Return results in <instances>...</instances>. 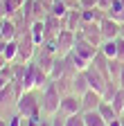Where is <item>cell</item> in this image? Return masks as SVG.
Returning <instances> with one entry per match:
<instances>
[{"instance_id":"obj_24","label":"cell","mask_w":124,"mask_h":126,"mask_svg":"<svg viewBox=\"0 0 124 126\" xmlns=\"http://www.w3.org/2000/svg\"><path fill=\"white\" fill-rule=\"evenodd\" d=\"M120 88H122L120 83H115V81H111V79H108V83H106V88H104V92H102L104 101H113V97L117 94V90H120Z\"/></svg>"},{"instance_id":"obj_8","label":"cell","mask_w":124,"mask_h":126,"mask_svg":"<svg viewBox=\"0 0 124 126\" xmlns=\"http://www.w3.org/2000/svg\"><path fill=\"white\" fill-rule=\"evenodd\" d=\"M36 72H38V63L29 61L25 63V72H23V90L29 92V90H36Z\"/></svg>"},{"instance_id":"obj_28","label":"cell","mask_w":124,"mask_h":126,"mask_svg":"<svg viewBox=\"0 0 124 126\" xmlns=\"http://www.w3.org/2000/svg\"><path fill=\"white\" fill-rule=\"evenodd\" d=\"M50 119H52V126H66V115H61V113L52 115Z\"/></svg>"},{"instance_id":"obj_42","label":"cell","mask_w":124,"mask_h":126,"mask_svg":"<svg viewBox=\"0 0 124 126\" xmlns=\"http://www.w3.org/2000/svg\"><path fill=\"white\" fill-rule=\"evenodd\" d=\"M122 2H124V0H122Z\"/></svg>"},{"instance_id":"obj_15","label":"cell","mask_w":124,"mask_h":126,"mask_svg":"<svg viewBox=\"0 0 124 126\" xmlns=\"http://www.w3.org/2000/svg\"><path fill=\"white\" fill-rule=\"evenodd\" d=\"M81 99H84V110H97V108H99V104L104 101L102 92H97V90H88Z\"/></svg>"},{"instance_id":"obj_32","label":"cell","mask_w":124,"mask_h":126,"mask_svg":"<svg viewBox=\"0 0 124 126\" xmlns=\"http://www.w3.org/2000/svg\"><path fill=\"white\" fill-rule=\"evenodd\" d=\"M108 126H122V117H115V119H111V122H108Z\"/></svg>"},{"instance_id":"obj_14","label":"cell","mask_w":124,"mask_h":126,"mask_svg":"<svg viewBox=\"0 0 124 126\" xmlns=\"http://www.w3.org/2000/svg\"><path fill=\"white\" fill-rule=\"evenodd\" d=\"M29 34H32V41L36 43V47H41L48 41V36H45V23L43 20H34L32 27H29Z\"/></svg>"},{"instance_id":"obj_21","label":"cell","mask_w":124,"mask_h":126,"mask_svg":"<svg viewBox=\"0 0 124 126\" xmlns=\"http://www.w3.org/2000/svg\"><path fill=\"white\" fill-rule=\"evenodd\" d=\"M68 11H70V7H68L66 0H52V5H50V14H52V16H56V18H63Z\"/></svg>"},{"instance_id":"obj_40","label":"cell","mask_w":124,"mask_h":126,"mask_svg":"<svg viewBox=\"0 0 124 126\" xmlns=\"http://www.w3.org/2000/svg\"><path fill=\"white\" fill-rule=\"evenodd\" d=\"M122 36H124V25H122Z\"/></svg>"},{"instance_id":"obj_12","label":"cell","mask_w":124,"mask_h":126,"mask_svg":"<svg viewBox=\"0 0 124 126\" xmlns=\"http://www.w3.org/2000/svg\"><path fill=\"white\" fill-rule=\"evenodd\" d=\"M63 29H70V32L81 29V9H70L63 16Z\"/></svg>"},{"instance_id":"obj_19","label":"cell","mask_w":124,"mask_h":126,"mask_svg":"<svg viewBox=\"0 0 124 126\" xmlns=\"http://www.w3.org/2000/svg\"><path fill=\"white\" fill-rule=\"evenodd\" d=\"M86 126H108V122L99 115V110H84Z\"/></svg>"},{"instance_id":"obj_27","label":"cell","mask_w":124,"mask_h":126,"mask_svg":"<svg viewBox=\"0 0 124 126\" xmlns=\"http://www.w3.org/2000/svg\"><path fill=\"white\" fill-rule=\"evenodd\" d=\"M23 119H25V117H23L20 113H14V115L9 117V126H23Z\"/></svg>"},{"instance_id":"obj_37","label":"cell","mask_w":124,"mask_h":126,"mask_svg":"<svg viewBox=\"0 0 124 126\" xmlns=\"http://www.w3.org/2000/svg\"><path fill=\"white\" fill-rule=\"evenodd\" d=\"M120 86L124 88V68H122V77H120Z\"/></svg>"},{"instance_id":"obj_35","label":"cell","mask_w":124,"mask_h":126,"mask_svg":"<svg viewBox=\"0 0 124 126\" xmlns=\"http://www.w3.org/2000/svg\"><path fill=\"white\" fill-rule=\"evenodd\" d=\"M0 126H9V119H5L2 115H0Z\"/></svg>"},{"instance_id":"obj_25","label":"cell","mask_w":124,"mask_h":126,"mask_svg":"<svg viewBox=\"0 0 124 126\" xmlns=\"http://www.w3.org/2000/svg\"><path fill=\"white\" fill-rule=\"evenodd\" d=\"M54 83H56V88H59L61 94H70L72 92V77H68V74L61 77V79H56Z\"/></svg>"},{"instance_id":"obj_5","label":"cell","mask_w":124,"mask_h":126,"mask_svg":"<svg viewBox=\"0 0 124 126\" xmlns=\"http://www.w3.org/2000/svg\"><path fill=\"white\" fill-rule=\"evenodd\" d=\"M72 52H77L79 56H84L88 63H92V59H95L97 52H99V47H95L88 38H84L81 32H77V41H74V50H72Z\"/></svg>"},{"instance_id":"obj_36","label":"cell","mask_w":124,"mask_h":126,"mask_svg":"<svg viewBox=\"0 0 124 126\" xmlns=\"http://www.w3.org/2000/svg\"><path fill=\"white\" fill-rule=\"evenodd\" d=\"M41 126H52V119H43V122H41Z\"/></svg>"},{"instance_id":"obj_30","label":"cell","mask_w":124,"mask_h":126,"mask_svg":"<svg viewBox=\"0 0 124 126\" xmlns=\"http://www.w3.org/2000/svg\"><path fill=\"white\" fill-rule=\"evenodd\" d=\"M97 7V0H79V9H92Z\"/></svg>"},{"instance_id":"obj_38","label":"cell","mask_w":124,"mask_h":126,"mask_svg":"<svg viewBox=\"0 0 124 126\" xmlns=\"http://www.w3.org/2000/svg\"><path fill=\"white\" fill-rule=\"evenodd\" d=\"M5 45H7L5 41H0V54H2V52H5Z\"/></svg>"},{"instance_id":"obj_23","label":"cell","mask_w":124,"mask_h":126,"mask_svg":"<svg viewBox=\"0 0 124 126\" xmlns=\"http://www.w3.org/2000/svg\"><path fill=\"white\" fill-rule=\"evenodd\" d=\"M99 50L108 56V59H117V41L113 38V41H104L102 45H99Z\"/></svg>"},{"instance_id":"obj_33","label":"cell","mask_w":124,"mask_h":126,"mask_svg":"<svg viewBox=\"0 0 124 126\" xmlns=\"http://www.w3.org/2000/svg\"><path fill=\"white\" fill-rule=\"evenodd\" d=\"M7 63H9V61H7V59H5V54H0V70H2V68H5V65H7Z\"/></svg>"},{"instance_id":"obj_17","label":"cell","mask_w":124,"mask_h":126,"mask_svg":"<svg viewBox=\"0 0 124 126\" xmlns=\"http://www.w3.org/2000/svg\"><path fill=\"white\" fill-rule=\"evenodd\" d=\"M2 2H5V18H16L25 5V0H2Z\"/></svg>"},{"instance_id":"obj_10","label":"cell","mask_w":124,"mask_h":126,"mask_svg":"<svg viewBox=\"0 0 124 126\" xmlns=\"http://www.w3.org/2000/svg\"><path fill=\"white\" fill-rule=\"evenodd\" d=\"M99 27H102V36H104V41H113V38L122 36V25L115 23L113 18H108V16L99 23Z\"/></svg>"},{"instance_id":"obj_29","label":"cell","mask_w":124,"mask_h":126,"mask_svg":"<svg viewBox=\"0 0 124 126\" xmlns=\"http://www.w3.org/2000/svg\"><path fill=\"white\" fill-rule=\"evenodd\" d=\"M115 41H117V59L124 61V36H117Z\"/></svg>"},{"instance_id":"obj_11","label":"cell","mask_w":124,"mask_h":126,"mask_svg":"<svg viewBox=\"0 0 124 126\" xmlns=\"http://www.w3.org/2000/svg\"><path fill=\"white\" fill-rule=\"evenodd\" d=\"M54 61H56V54L50 52V50H45V47H41V50L36 52V63L45 70V72H52V65H54Z\"/></svg>"},{"instance_id":"obj_20","label":"cell","mask_w":124,"mask_h":126,"mask_svg":"<svg viewBox=\"0 0 124 126\" xmlns=\"http://www.w3.org/2000/svg\"><path fill=\"white\" fill-rule=\"evenodd\" d=\"M5 59L9 61V63H16L18 61V38H14V41H7V45H5Z\"/></svg>"},{"instance_id":"obj_41","label":"cell","mask_w":124,"mask_h":126,"mask_svg":"<svg viewBox=\"0 0 124 126\" xmlns=\"http://www.w3.org/2000/svg\"><path fill=\"white\" fill-rule=\"evenodd\" d=\"M45 2H50V5H52V0H45Z\"/></svg>"},{"instance_id":"obj_26","label":"cell","mask_w":124,"mask_h":126,"mask_svg":"<svg viewBox=\"0 0 124 126\" xmlns=\"http://www.w3.org/2000/svg\"><path fill=\"white\" fill-rule=\"evenodd\" d=\"M66 126H86L84 113H77V115H70V117H66Z\"/></svg>"},{"instance_id":"obj_6","label":"cell","mask_w":124,"mask_h":126,"mask_svg":"<svg viewBox=\"0 0 124 126\" xmlns=\"http://www.w3.org/2000/svg\"><path fill=\"white\" fill-rule=\"evenodd\" d=\"M74 41H77V32L63 29L61 34L56 36V47H59V56H68L74 50Z\"/></svg>"},{"instance_id":"obj_34","label":"cell","mask_w":124,"mask_h":126,"mask_svg":"<svg viewBox=\"0 0 124 126\" xmlns=\"http://www.w3.org/2000/svg\"><path fill=\"white\" fill-rule=\"evenodd\" d=\"M0 18H5V2L0 0Z\"/></svg>"},{"instance_id":"obj_31","label":"cell","mask_w":124,"mask_h":126,"mask_svg":"<svg viewBox=\"0 0 124 126\" xmlns=\"http://www.w3.org/2000/svg\"><path fill=\"white\" fill-rule=\"evenodd\" d=\"M41 117H32V119H27V126H41Z\"/></svg>"},{"instance_id":"obj_1","label":"cell","mask_w":124,"mask_h":126,"mask_svg":"<svg viewBox=\"0 0 124 126\" xmlns=\"http://www.w3.org/2000/svg\"><path fill=\"white\" fill-rule=\"evenodd\" d=\"M61 99H63V94L59 92V88H56L54 81H50L48 86L41 90V108H43V113L48 115V117L56 115L59 108H61Z\"/></svg>"},{"instance_id":"obj_22","label":"cell","mask_w":124,"mask_h":126,"mask_svg":"<svg viewBox=\"0 0 124 126\" xmlns=\"http://www.w3.org/2000/svg\"><path fill=\"white\" fill-rule=\"evenodd\" d=\"M97 110H99V115H102V117H104L106 122H111V119H115V117H120V115L115 113V108H113V104H111V101H102Z\"/></svg>"},{"instance_id":"obj_13","label":"cell","mask_w":124,"mask_h":126,"mask_svg":"<svg viewBox=\"0 0 124 126\" xmlns=\"http://www.w3.org/2000/svg\"><path fill=\"white\" fill-rule=\"evenodd\" d=\"M88 90H90V83H88V79H86V72H77L72 77V92L79 94V97H84Z\"/></svg>"},{"instance_id":"obj_39","label":"cell","mask_w":124,"mask_h":126,"mask_svg":"<svg viewBox=\"0 0 124 126\" xmlns=\"http://www.w3.org/2000/svg\"><path fill=\"white\" fill-rule=\"evenodd\" d=\"M2 27H5V18H0V34H2Z\"/></svg>"},{"instance_id":"obj_9","label":"cell","mask_w":124,"mask_h":126,"mask_svg":"<svg viewBox=\"0 0 124 126\" xmlns=\"http://www.w3.org/2000/svg\"><path fill=\"white\" fill-rule=\"evenodd\" d=\"M86 79H88V83H90V90H97V92H104V88L108 83V77L102 74L99 70H95L92 65L86 70Z\"/></svg>"},{"instance_id":"obj_4","label":"cell","mask_w":124,"mask_h":126,"mask_svg":"<svg viewBox=\"0 0 124 126\" xmlns=\"http://www.w3.org/2000/svg\"><path fill=\"white\" fill-rule=\"evenodd\" d=\"M59 113H61V115H66V117H70V115H77V113H84V99L79 97V94H74V92H70V94H63Z\"/></svg>"},{"instance_id":"obj_7","label":"cell","mask_w":124,"mask_h":126,"mask_svg":"<svg viewBox=\"0 0 124 126\" xmlns=\"http://www.w3.org/2000/svg\"><path fill=\"white\" fill-rule=\"evenodd\" d=\"M79 32H81V36L88 38L95 47H99V45L104 43V36H102V27H99V23H84Z\"/></svg>"},{"instance_id":"obj_3","label":"cell","mask_w":124,"mask_h":126,"mask_svg":"<svg viewBox=\"0 0 124 126\" xmlns=\"http://www.w3.org/2000/svg\"><path fill=\"white\" fill-rule=\"evenodd\" d=\"M38 52L36 43L32 41V34L29 32H23L18 36V63H29Z\"/></svg>"},{"instance_id":"obj_18","label":"cell","mask_w":124,"mask_h":126,"mask_svg":"<svg viewBox=\"0 0 124 126\" xmlns=\"http://www.w3.org/2000/svg\"><path fill=\"white\" fill-rule=\"evenodd\" d=\"M66 59H68V63H70V65H72V68H74L77 72H86V70L90 68V63H88V61H86L84 56H79L77 52H70V54H68Z\"/></svg>"},{"instance_id":"obj_2","label":"cell","mask_w":124,"mask_h":126,"mask_svg":"<svg viewBox=\"0 0 124 126\" xmlns=\"http://www.w3.org/2000/svg\"><path fill=\"white\" fill-rule=\"evenodd\" d=\"M41 97L29 90V92H23L18 101H16V113H20L25 119H32V117H41Z\"/></svg>"},{"instance_id":"obj_16","label":"cell","mask_w":124,"mask_h":126,"mask_svg":"<svg viewBox=\"0 0 124 126\" xmlns=\"http://www.w3.org/2000/svg\"><path fill=\"white\" fill-rule=\"evenodd\" d=\"M106 16H108V18H113L115 23L124 25V2H122V0H113V5L108 7Z\"/></svg>"}]
</instances>
